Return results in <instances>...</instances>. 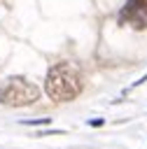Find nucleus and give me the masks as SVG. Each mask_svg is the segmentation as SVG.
I'll use <instances>...</instances> for the list:
<instances>
[{
  "mask_svg": "<svg viewBox=\"0 0 147 149\" xmlns=\"http://www.w3.org/2000/svg\"><path fill=\"white\" fill-rule=\"evenodd\" d=\"M40 86L26 77H7L0 81V105L7 107H28L40 100Z\"/></svg>",
  "mask_w": 147,
  "mask_h": 149,
  "instance_id": "2",
  "label": "nucleus"
},
{
  "mask_svg": "<svg viewBox=\"0 0 147 149\" xmlns=\"http://www.w3.org/2000/svg\"><path fill=\"white\" fill-rule=\"evenodd\" d=\"M142 81H147V74H142V77H140V79H138V81H135V84H133V86H140V84H142Z\"/></svg>",
  "mask_w": 147,
  "mask_h": 149,
  "instance_id": "7",
  "label": "nucleus"
},
{
  "mask_svg": "<svg viewBox=\"0 0 147 149\" xmlns=\"http://www.w3.org/2000/svg\"><path fill=\"white\" fill-rule=\"evenodd\" d=\"M35 135L42 137V135H61V133H58V130H40V133H35Z\"/></svg>",
  "mask_w": 147,
  "mask_h": 149,
  "instance_id": "5",
  "label": "nucleus"
},
{
  "mask_svg": "<svg viewBox=\"0 0 147 149\" xmlns=\"http://www.w3.org/2000/svg\"><path fill=\"white\" fill-rule=\"evenodd\" d=\"M19 123H23V126H47V123H51V119L42 116V119H26V121H19Z\"/></svg>",
  "mask_w": 147,
  "mask_h": 149,
  "instance_id": "4",
  "label": "nucleus"
},
{
  "mask_svg": "<svg viewBox=\"0 0 147 149\" xmlns=\"http://www.w3.org/2000/svg\"><path fill=\"white\" fill-rule=\"evenodd\" d=\"M82 88H84V74L79 65L70 61H61L49 68L44 79V93L54 102H70L82 93Z\"/></svg>",
  "mask_w": 147,
  "mask_h": 149,
  "instance_id": "1",
  "label": "nucleus"
},
{
  "mask_svg": "<svg viewBox=\"0 0 147 149\" xmlns=\"http://www.w3.org/2000/svg\"><path fill=\"white\" fill-rule=\"evenodd\" d=\"M119 21L138 30H145L147 28V0H128L124 9L119 12Z\"/></svg>",
  "mask_w": 147,
  "mask_h": 149,
  "instance_id": "3",
  "label": "nucleus"
},
{
  "mask_svg": "<svg viewBox=\"0 0 147 149\" xmlns=\"http://www.w3.org/2000/svg\"><path fill=\"white\" fill-rule=\"evenodd\" d=\"M89 123H91V126H103V119H91Z\"/></svg>",
  "mask_w": 147,
  "mask_h": 149,
  "instance_id": "6",
  "label": "nucleus"
}]
</instances>
